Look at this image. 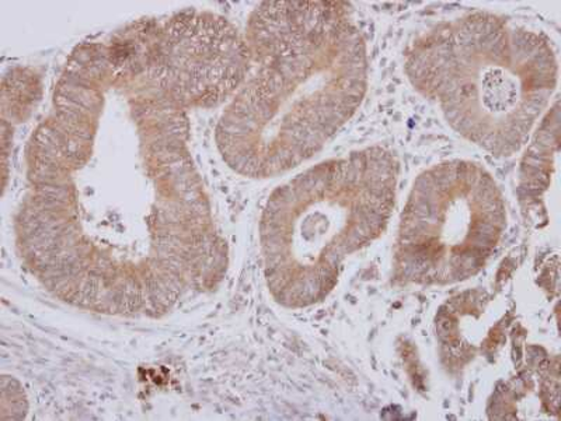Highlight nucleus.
I'll return each instance as SVG.
<instances>
[{
    "label": "nucleus",
    "mask_w": 561,
    "mask_h": 421,
    "mask_svg": "<svg viewBox=\"0 0 561 421\" xmlns=\"http://www.w3.org/2000/svg\"><path fill=\"white\" fill-rule=\"evenodd\" d=\"M248 49L260 69L225 115L220 147L238 172L267 178L313 157L358 112L367 44L348 3H265Z\"/></svg>",
    "instance_id": "1"
},
{
    "label": "nucleus",
    "mask_w": 561,
    "mask_h": 421,
    "mask_svg": "<svg viewBox=\"0 0 561 421\" xmlns=\"http://www.w3.org/2000/svg\"><path fill=\"white\" fill-rule=\"evenodd\" d=\"M404 72L456 133L495 157H511L548 108L559 63L543 35L476 12L420 35L405 51Z\"/></svg>",
    "instance_id": "2"
},
{
    "label": "nucleus",
    "mask_w": 561,
    "mask_h": 421,
    "mask_svg": "<svg viewBox=\"0 0 561 421\" xmlns=\"http://www.w3.org/2000/svg\"><path fill=\"white\" fill-rule=\"evenodd\" d=\"M398 175L389 150L368 148L278 188L262 224L265 273L278 303L308 307L333 292L345 259L388 227Z\"/></svg>",
    "instance_id": "3"
},
{
    "label": "nucleus",
    "mask_w": 561,
    "mask_h": 421,
    "mask_svg": "<svg viewBox=\"0 0 561 421\" xmlns=\"http://www.w3.org/2000/svg\"><path fill=\"white\" fill-rule=\"evenodd\" d=\"M507 230L503 194L478 163L454 160L419 175L396 239V282L447 285L478 274Z\"/></svg>",
    "instance_id": "4"
}]
</instances>
